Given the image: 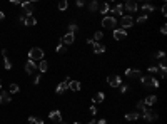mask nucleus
<instances>
[{
    "instance_id": "f257e3e1",
    "label": "nucleus",
    "mask_w": 167,
    "mask_h": 124,
    "mask_svg": "<svg viewBox=\"0 0 167 124\" xmlns=\"http://www.w3.org/2000/svg\"><path fill=\"white\" fill-rule=\"evenodd\" d=\"M29 60H33V62L44 60V50H42L40 47H32L29 50Z\"/></svg>"
},
{
    "instance_id": "f03ea898",
    "label": "nucleus",
    "mask_w": 167,
    "mask_h": 124,
    "mask_svg": "<svg viewBox=\"0 0 167 124\" xmlns=\"http://www.w3.org/2000/svg\"><path fill=\"white\" fill-rule=\"evenodd\" d=\"M139 81H140V82H142V84H144L146 87H159V81L155 79V77H152L150 74H149V76L140 77Z\"/></svg>"
},
{
    "instance_id": "7ed1b4c3",
    "label": "nucleus",
    "mask_w": 167,
    "mask_h": 124,
    "mask_svg": "<svg viewBox=\"0 0 167 124\" xmlns=\"http://www.w3.org/2000/svg\"><path fill=\"white\" fill-rule=\"evenodd\" d=\"M115 25H117V20L112 15H107V17L102 19V27H105V29H114Z\"/></svg>"
},
{
    "instance_id": "20e7f679",
    "label": "nucleus",
    "mask_w": 167,
    "mask_h": 124,
    "mask_svg": "<svg viewBox=\"0 0 167 124\" xmlns=\"http://www.w3.org/2000/svg\"><path fill=\"white\" fill-rule=\"evenodd\" d=\"M132 25H134V19L130 17V15H125V17H122V20H120V27H122V30L130 29Z\"/></svg>"
},
{
    "instance_id": "39448f33",
    "label": "nucleus",
    "mask_w": 167,
    "mask_h": 124,
    "mask_svg": "<svg viewBox=\"0 0 167 124\" xmlns=\"http://www.w3.org/2000/svg\"><path fill=\"white\" fill-rule=\"evenodd\" d=\"M20 7L24 9V15H25V17H29V15H32V13H33V4H32V2H22Z\"/></svg>"
},
{
    "instance_id": "423d86ee",
    "label": "nucleus",
    "mask_w": 167,
    "mask_h": 124,
    "mask_svg": "<svg viewBox=\"0 0 167 124\" xmlns=\"http://www.w3.org/2000/svg\"><path fill=\"white\" fill-rule=\"evenodd\" d=\"M107 81H109V84H110L112 87H119V86H122L120 77H119V76H115V74H110V76L107 77Z\"/></svg>"
},
{
    "instance_id": "0eeeda50",
    "label": "nucleus",
    "mask_w": 167,
    "mask_h": 124,
    "mask_svg": "<svg viewBox=\"0 0 167 124\" xmlns=\"http://www.w3.org/2000/svg\"><path fill=\"white\" fill-rule=\"evenodd\" d=\"M69 82H70V77H67L64 82H60V84L57 86V89H55V92H57V94H64V92L69 89Z\"/></svg>"
},
{
    "instance_id": "6e6552de",
    "label": "nucleus",
    "mask_w": 167,
    "mask_h": 124,
    "mask_svg": "<svg viewBox=\"0 0 167 124\" xmlns=\"http://www.w3.org/2000/svg\"><path fill=\"white\" fill-rule=\"evenodd\" d=\"M125 76L129 77V79H140L142 74L139 69H127V71H125Z\"/></svg>"
},
{
    "instance_id": "1a4fd4ad",
    "label": "nucleus",
    "mask_w": 167,
    "mask_h": 124,
    "mask_svg": "<svg viewBox=\"0 0 167 124\" xmlns=\"http://www.w3.org/2000/svg\"><path fill=\"white\" fill-rule=\"evenodd\" d=\"M142 116H144V119L146 121H157V112L152 111V109H149V107L146 109V112H144Z\"/></svg>"
},
{
    "instance_id": "9d476101",
    "label": "nucleus",
    "mask_w": 167,
    "mask_h": 124,
    "mask_svg": "<svg viewBox=\"0 0 167 124\" xmlns=\"http://www.w3.org/2000/svg\"><path fill=\"white\" fill-rule=\"evenodd\" d=\"M25 71H27V74H37V62H33V60H27V64H25Z\"/></svg>"
},
{
    "instance_id": "9b49d317",
    "label": "nucleus",
    "mask_w": 167,
    "mask_h": 124,
    "mask_svg": "<svg viewBox=\"0 0 167 124\" xmlns=\"http://www.w3.org/2000/svg\"><path fill=\"white\" fill-rule=\"evenodd\" d=\"M20 22H24L27 27H32L37 24V20H35V17L33 15H29V17H25V15H20Z\"/></svg>"
},
{
    "instance_id": "f8f14e48",
    "label": "nucleus",
    "mask_w": 167,
    "mask_h": 124,
    "mask_svg": "<svg viewBox=\"0 0 167 124\" xmlns=\"http://www.w3.org/2000/svg\"><path fill=\"white\" fill-rule=\"evenodd\" d=\"M49 117L54 121L55 124H60V123H62V114H60V111H50L49 112Z\"/></svg>"
},
{
    "instance_id": "ddd939ff",
    "label": "nucleus",
    "mask_w": 167,
    "mask_h": 124,
    "mask_svg": "<svg viewBox=\"0 0 167 124\" xmlns=\"http://www.w3.org/2000/svg\"><path fill=\"white\" fill-rule=\"evenodd\" d=\"M74 40H75L74 34H65L62 39H60V44H64V45H70V44H74Z\"/></svg>"
},
{
    "instance_id": "4468645a",
    "label": "nucleus",
    "mask_w": 167,
    "mask_h": 124,
    "mask_svg": "<svg viewBox=\"0 0 167 124\" xmlns=\"http://www.w3.org/2000/svg\"><path fill=\"white\" fill-rule=\"evenodd\" d=\"M127 37V30H122V29H115L114 30V39L115 40H122V39Z\"/></svg>"
},
{
    "instance_id": "2eb2a0df",
    "label": "nucleus",
    "mask_w": 167,
    "mask_h": 124,
    "mask_svg": "<svg viewBox=\"0 0 167 124\" xmlns=\"http://www.w3.org/2000/svg\"><path fill=\"white\" fill-rule=\"evenodd\" d=\"M69 89L74 91V92H79V91L82 89V84H80L79 81H70L69 82Z\"/></svg>"
},
{
    "instance_id": "dca6fc26",
    "label": "nucleus",
    "mask_w": 167,
    "mask_h": 124,
    "mask_svg": "<svg viewBox=\"0 0 167 124\" xmlns=\"http://www.w3.org/2000/svg\"><path fill=\"white\" fill-rule=\"evenodd\" d=\"M124 7H125V9H127V10H129V12H135V10H137L139 9V5H137V2H134V0H129V2H127V4H125L124 5Z\"/></svg>"
},
{
    "instance_id": "f3484780",
    "label": "nucleus",
    "mask_w": 167,
    "mask_h": 124,
    "mask_svg": "<svg viewBox=\"0 0 167 124\" xmlns=\"http://www.w3.org/2000/svg\"><path fill=\"white\" fill-rule=\"evenodd\" d=\"M154 5L152 4H149V2H144V4H142V12H144V15H147V13L149 12H154Z\"/></svg>"
},
{
    "instance_id": "a211bd4d",
    "label": "nucleus",
    "mask_w": 167,
    "mask_h": 124,
    "mask_svg": "<svg viewBox=\"0 0 167 124\" xmlns=\"http://www.w3.org/2000/svg\"><path fill=\"white\" fill-rule=\"evenodd\" d=\"M155 101H157V96H155V94H150V96H147V97H146L144 104H146V106L149 107V106H154V104H155Z\"/></svg>"
},
{
    "instance_id": "6ab92c4d",
    "label": "nucleus",
    "mask_w": 167,
    "mask_h": 124,
    "mask_svg": "<svg viewBox=\"0 0 167 124\" xmlns=\"http://www.w3.org/2000/svg\"><path fill=\"white\" fill-rule=\"evenodd\" d=\"M105 45H102L100 42H94V54H104Z\"/></svg>"
},
{
    "instance_id": "aec40b11",
    "label": "nucleus",
    "mask_w": 167,
    "mask_h": 124,
    "mask_svg": "<svg viewBox=\"0 0 167 124\" xmlns=\"http://www.w3.org/2000/svg\"><path fill=\"white\" fill-rule=\"evenodd\" d=\"M10 101H12V97L8 92H0V104H8Z\"/></svg>"
},
{
    "instance_id": "412c9836",
    "label": "nucleus",
    "mask_w": 167,
    "mask_h": 124,
    "mask_svg": "<svg viewBox=\"0 0 167 124\" xmlns=\"http://www.w3.org/2000/svg\"><path fill=\"white\" fill-rule=\"evenodd\" d=\"M2 54H4V64H5V69H7V71H10V69H12V62H10V60H8V57H7V49H4V50H2Z\"/></svg>"
},
{
    "instance_id": "4be33fe9",
    "label": "nucleus",
    "mask_w": 167,
    "mask_h": 124,
    "mask_svg": "<svg viewBox=\"0 0 167 124\" xmlns=\"http://www.w3.org/2000/svg\"><path fill=\"white\" fill-rule=\"evenodd\" d=\"M157 69H159V72H160V77H166V74H167V67H166V62H164V60L157 65Z\"/></svg>"
},
{
    "instance_id": "5701e85b",
    "label": "nucleus",
    "mask_w": 167,
    "mask_h": 124,
    "mask_svg": "<svg viewBox=\"0 0 167 124\" xmlns=\"http://www.w3.org/2000/svg\"><path fill=\"white\" fill-rule=\"evenodd\" d=\"M104 99H105V94H104V92H97V94L94 96V97H92V101H94V102L97 104V102H102Z\"/></svg>"
},
{
    "instance_id": "b1692460",
    "label": "nucleus",
    "mask_w": 167,
    "mask_h": 124,
    "mask_svg": "<svg viewBox=\"0 0 167 124\" xmlns=\"http://www.w3.org/2000/svg\"><path fill=\"white\" fill-rule=\"evenodd\" d=\"M37 67H38L40 72H47V69H49V62H47V60H40V64H38Z\"/></svg>"
},
{
    "instance_id": "393cba45",
    "label": "nucleus",
    "mask_w": 167,
    "mask_h": 124,
    "mask_svg": "<svg viewBox=\"0 0 167 124\" xmlns=\"http://www.w3.org/2000/svg\"><path fill=\"white\" fill-rule=\"evenodd\" d=\"M139 117H140L139 112H129V114H125V119L127 121H135V119H139Z\"/></svg>"
},
{
    "instance_id": "a878e982",
    "label": "nucleus",
    "mask_w": 167,
    "mask_h": 124,
    "mask_svg": "<svg viewBox=\"0 0 167 124\" xmlns=\"http://www.w3.org/2000/svg\"><path fill=\"white\" fill-rule=\"evenodd\" d=\"M146 109H147V106L144 104V101H139V102H137V111H139V114H144V112H146Z\"/></svg>"
},
{
    "instance_id": "bb28decb",
    "label": "nucleus",
    "mask_w": 167,
    "mask_h": 124,
    "mask_svg": "<svg viewBox=\"0 0 167 124\" xmlns=\"http://www.w3.org/2000/svg\"><path fill=\"white\" fill-rule=\"evenodd\" d=\"M29 123H30V124H44V121H42L40 117H35V116H30V117H29Z\"/></svg>"
},
{
    "instance_id": "cd10ccee",
    "label": "nucleus",
    "mask_w": 167,
    "mask_h": 124,
    "mask_svg": "<svg viewBox=\"0 0 167 124\" xmlns=\"http://www.w3.org/2000/svg\"><path fill=\"white\" fill-rule=\"evenodd\" d=\"M89 9H90V12H97V10H99V2H95V0L90 2V4H89Z\"/></svg>"
},
{
    "instance_id": "c85d7f7f",
    "label": "nucleus",
    "mask_w": 167,
    "mask_h": 124,
    "mask_svg": "<svg viewBox=\"0 0 167 124\" xmlns=\"http://www.w3.org/2000/svg\"><path fill=\"white\" fill-rule=\"evenodd\" d=\"M122 12H124V5H120V4H117L112 9V13H122Z\"/></svg>"
},
{
    "instance_id": "c756f323",
    "label": "nucleus",
    "mask_w": 167,
    "mask_h": 124,
    "mask_svg": "<svg viewBox=\"0 0 167 124\" xmlns=\"http://www.w3.org/2000/svg\"><path fill=\"white\" fill-rule=\"evenodd\" d=\"M57 54H67V47L64 44H58L57 45Z\"/></svg>"
},
{
    "instance_id": "7c9ffc66",
    "label": "nucleus",
    "mask_w": 167,
    "mask_h": 124,
    "mask_svg": "<svg viewBox=\"0 0 167 124\" xmlns=\"http://www.w3.org/2000/svg\"><path fill=\"white\" fill-rule=\"evenodd\" d=\"M109 4H102V5H99V10H100V13H107L109 12Z\"/></svg>"
},
{
    "instance_id": "2f4dec72",
    "label": "nucleus",
    "mask_w": 167,
    "mask_h": 124,
    "mask_svg": "<svg viewBox=\"0 0 167 124\" xmlns=\"http://www.w3.org/2000/svg\"><path fill=\"white\" fill-rule=\"evenodd\" d=\"M67 7H69L67 0H60V2H58V10H67Z\"/></svg>"
},
{
    "instance_id": "473e14b6",
    "label": "nucleus",
    "mask_w": 167,
    "mask_h": 124,
    "mask_svg": "<svg viewBox=\"0 0 167 124\" xmlns=\"http://www.w3.org/2000/svg\"><path fill=\"white\" fill-rule=\"evenodd\" d=\"M102 39H104V34H102V32H95L92 40H94V42H99V40H102Z\"/></svg>"
},
{
    "instance_id": "72a5a7b5",
    "label": "nucleus",
    "mask_w": 167,
    "mask_h": 124,
    "mask_svg": "<svg viewBox=\"0 0 167 124\" xmlns=\"http://www.w3.org/2000/svg\"><path fill=\"white\" fill-rule=\"evenodd\" d=\"M8 92H12V94L18 92V86H17V84H10V87H8Z\"/></svg>"
},
{
    "instance_id": "f704fd0d",
    "label": "nucleus",
    "mask_w": 167,
    "mask_h": 124,
    "mask_svg": "<svg viewBox=\"0 0 167 124\" xmlns=\"http://www.w3.org/2000/svg\"><path fill=\"white\" fill-rule=\"evenodd\" d=\"M155 57H157V59H160V60H166V52H164V50H159L157 54H155Z\"/></svg>"
},
{
    "instance_id": "c9c22d12",
    "label": "nucleus",
    "mask_w": 167,
    "mask_h": 124,
    "mask_svg": "<svg viewBox=\"0 0 167 124\" xmlns=\"http://www.w3.org/2000/svg\"><path fill=\"white\" fill-rule=\"evenodd\" d=\"M75 32H77V25H75V24H70V25H69V34L75 35Z\"/></svg>"
},
{
    "instance_id": "e433bc0d",
    "label": "nucleus",
    "mask_w": 167,
    "mask_h": 124,
    "mask_svg": "<svg viewBox=\"0 0 167 124\" xmlns=\"http://www.w3.org/2000/svg\"><path fill=\"white\" fill-rule=\"evenodd\" d=\"M144 22H147V15H140L137 19V24H144Z\"/></svg>"
},
{
    "instance_id": "4c0bfd02",
    "label": "nucleus",
    "mask_w": 167,
    "mask_h": 124,
    "mask_svg": "<svg viewBox=\"0 0 167 124\" xmlns=\"http://www.w3.org/2000/svg\"><path fill=\"white\" fill-rule=\"evenodd\" d=\"M38 82H40V74H35V77H33V84L37 86Z\"/></svg>"
},
{
    "instance_id": "58836bf2",
    "label": "nucleus",
    "mask_w": 167,
    "mask_h": 124,
    "mask_svg": "<svg viewBox=\"0 0 167 124\" xmlns=\"http://www.w3.org/2000/svg\"><path fill=\"white\" fill-rule=\"evenodd\" d=\"M157 71H159V69H157V65H150V67H149V72H150V74L157 72Z\"/></svg>"
},
{
    "instance_id": "ea45409f",
    "label": "nucleus",
    "mask_w": 167,
    "mask_h": 124,
    "mask_svg": "<svg viewBox=\"0 0 167 124\" xmlns=\"http://www.w3.org/2000/svg\"><path fill=\"white\" fill-rule=\"evenodd\" d=\"M127 91H129V86H120V92H122V94H125Z\"/></svg>"
},
{
    "instance_id": "a19ab883",
    "label": "nucleus",
    "mask_w": 167,
    "mask_h": 124,
    "mask_svg": "<svg viewBox=\"0 0 167 124\" xmlns=\"http://www.w3.org/2000/svg\"><path fill=\"white\" fill-rule=\"evenodd\" d=\"M160 12H162V15H167V5H166V4L162 5V9H160Z\"/></svg>"
},
{
    "instance_id": "79ce46f5",
    "label": "nucleus",
    "mask_w": 167,
    "mask_h": 124,
    "mask_svg": "<svg viewBox=\"0 0 167 124\" xmlns=\"http://www.w3.org/2000/svg\"><path fill=\"white\" fill-rule=\"evenodd\" d=\"M75 5H77V7H84V5H85V2H82V0H77V2H75Z\"/></svg>"
},
{
    "instance_id": "37998d69",
    "label": "nucleus",
    "mask_w": 167,
    "mask_h": 124,
    "mask_svg": "<svg viewBox=\"0 0 167 124\" xmlns=\"http://www.w3.org/2000/svg\"><path fill=\"white\" fill-rule=\"evenodd\" d=\"M90 114H97V107L95 106H90Z\"/></svg>"
},
{
    "instance_id": "c03bdc74",
    "label": "nucleus",
    "mask_w": 167,
    "mask_h": 124,
    "mask_svg": "<svg viewBox=\"0 0 167 124\" xmlns=\"http://www.w3.org/2000/svg\"><path fill=\"white\" fill-rule=\"evenodd\" d=\"M160 32H162V34H167V25H162V27H160Z\"/></svg>"
},
{
    "instance_id": "a18cd8bd",
    "label": "nucleus",
    "mask_w": 167,
    "mask_h": 124,
    "mask_svg": "<svg viewBox=\"0 0 167 124\" xmlns=\"http://www.w3.org/2000/svg\"><path fill=\"white\" fill-rule=\"evenodd\" d=\"M95 124H107V121H105V119H99Z\"/></svg>"
},
{
    "instance_id": "49530a36",
    "label": "nucleus",
    "mask_w": 167,
    "mask_h": 124,
    "mask_svg": "<svg viewBox=\"0 0 167 124\" xmlns=\"http://www.w3.org/2000/svg\"><path fill=\"white\" fill-rule=\"evenodd\" d=\"M4 17H5V13H4V12H0V22L4 20Z\"/></svg>"
},
{
    "instance_id": "de8ad7c7",
    "label": "nucleus",
    "mask_w": 167,
    "mask_h": 124,
    "mask_svg": "<svg viewBox=\"0 0 167 124\" xmlns=\"http://www.w3.org/2000/svg\"><path fill=\"white\" fill-rule=\"evenodd\" d=\"M87 124H95V121H90V123H87Z\"/></svg>"
},
{
    "instance_id": "09e8293b",
    "label": "nucleus",
    "mask_w": 167,
    "mask_h": 124,
    "mask_svg": "<svg viewBox=\"0 0 167 124\" xmlns=\"http://www.w3.org/2000/svg\"><path fill=\"white\" fill-rule=\"evenodd\" d=\"M0 89H2V82H0Z\"/></svg>"
},
{
    "instance_id": "8fccbe9b",
    "label": "nucleus",
    "mask_w": 167,
    "mask_h": 124,
    "mask_svg": "<svg viewBox=\"0 0 167 124\" xmlns=\"http://www.w3.org/2000/svg\"><path fill=\"white\" fill-rule=\"evenodd\" d=\"M75 124H80V123H75Z\"/></svg>"
}]
</instances>
